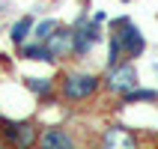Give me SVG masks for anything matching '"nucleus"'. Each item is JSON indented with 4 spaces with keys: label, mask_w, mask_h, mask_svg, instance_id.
<instances>
[{
    "label": "nucleus",
    "mask_w": 158,
    "mask_h": 149,
    "mask_svg": "<svg viewBox=\"0 0 158 149\" xmlns=\"http://www.w3.org/2000/svg\"><path fill=\"white\" fill-rule=\"evenodd\" d=\"M102 81L96 75H87V72H69L66 81H63V98L66 101H84V98L96 96V89Z\"/></svg>",
    "instance_id": "1"
},
{
    "label": "nucleus",
    "mask_w": 158,
    "mask_h": 149,
    "mask_svg": "<svg viewBox=\"0 0 158 149\" xmlns=\"http://www.w3.org/2000/svg\"><path fill=\"white\" fill-rule=\"evenodd\" d=\"M116 42H119V48H123V57H140L143 48H146V42H143L140 30L128 21V18H119L116 21Z\"/></svg>",
    "instance_id": "2"
},
{
    "label": "nucleus",
    "mask_w": 158,
    "mask_h": 149,
    "mask_svg": "<svg viewBox=\"0 0 158 149\" xmlns=\"http://www.w3.org/2000/svg\"><path fill=\"white\" fill-rule=\"evenodd\" d=\"M105 84H107V89H110V93L125 96V93L137 89V72H134L131 63H119V66H114V69L107 72Z\"/></svg>",
    "instance_id": "3"
},
{
    "label": "nucleus",
    "mask_w": 158,
    "mask_h": 149,
    "mask_svg": "<svg viewBox=\"0 0 158 149\" xmlns=\"http://www.w3.org/2000/svg\"><path fill=\"white\" fill-rule=\"evenodd\" d=\"M0 131L15 149H33L36 143V128L30 122H12V119H0Z\"/></svg>",
    "instance_id": "4"
},
{
    "label": "nucleus",
    "mask_w": 158,
    "mask_h": 149,
    "mask_svg": "<svg viewBox=\"0 0 158 149\" xmlns=\"http://www.w3.org/2000/svg\"><path fill=\"white\" fill-rule=\"evenodd\" d=\"M102 149H137V134L125 125H110L102 134Z\"/></svg>",
    "instance_id": "5"
},
{
    "label": "nucleus",
    "mask_w": 158,
    "mask_h": 149,
    "mask_svg": "<svg viewBox=\"0 0 158 149\" xmlns=\"http://www.w3.org/2000/svg\"><path fill=\"white\" fill-rule=\"evenodd\" d=\"M45 48L51 51L54 60H63V57H69L75 54V30H66V27H57V33L45 42Z\"/></svg>",
    "instance_id": "6"
},
{
    "label": "nucleus",
    "mask_w": 158,
    "mask_h": 149,
    "mask_svg": "<svg viewBox=\"0 0 158 149\" xmlns=\"http://www.w3.org/2000/svg\"><path fill=\"white\" fill-rule=\"evenodd\" d=\"M39 149H75V140L69 137V131L51 125L39 134Z\"/></svg>",
    "instance_id": "7"
},
{
    "label": "nucleus",
    "mask_w": 158,
    "mask_h": 149,
    "mask_svg": "<svg viewBox=\"0 0 158 149\" xmlns=\"http://www.w3.org/2000/svg\"><path fill=\"white\" fill-rule=\"evenodd\" d=\"M33 27L36 24H33V18H30V15L18 18L15 24H12V33H9V36H12V42H15V45H24V39L33 33Z\"/></svg>",
    "instance_id": "8"
},
{
    "label": "nucleus",
    "mask_w": 158,
    "mask_h": 149,
    "mask_svg": "<svg viewBox=\"0 0 158 149\" xmlns=\"http://www.w3.org/2000/svg\"><path fill=\"white\" fill-rule=\"evenodd\" d=\"M57 27H60V24H57L54 18H45V21H39V24L33 27V39H36L39 45H45L54 33H57Z\"/></svg>",
    "instance_id": "9"
},
{
    "label": "nucleus",
    "mask_w": 158,
    "mask_h": 149,
    "mask_svg": "<svg viewBox=\"0 0 158 149\" xmlns=\"http://www.w3.org/2000/svg\"><path fill=\"white\" fill-rule=\"evenodd\" d=\"M21 54H24L27 60H45V63H54L51 51H48L45 45H39V42H33V45H24V48H21Z\"/></svg>",
    "instance_id": "10"
},
{
    "label": "nucleus",
    "mask_w": 158,
    "mask_h": 149,
    "mask_svg": "<svg viewBox=\"0 0 158 149\" xmlns=\"http://www.w3.org/2000/svg\"><path fill=\"white\" fill-rule=\"evenodd\" d=\"M134 101H158L155 89H131L123 96V105H134Z\"/></svg>",
    "instance_id": "11"
},
{
    "label": "nucleus",
    "mask_w": 158,
    "mask_h": 149,
    "mask_svg": "<svg viewBox=\"0 0 158 149\" xmlns=\"http://www.w3.org/2000/svg\"><path fill=\"white\" fill-rule=\"evenodd\" d=\"M27 89L36 93V96H48V93L54 89V81H48V78H27Z\"/></svg>",
    "instance_id": "12"
},
{
    "label": "nucleus",
    "mask_w": 158,
    "mask_h": 149,
    "mask_svg": "<svg viewBox=\"0 0 158 149\" xmlns=\"http://www.w3.org/2000/svg\"><path fill=\"white\" fill-rule=\"evenodd\" d=\"M123 63V48H119V42H116V36H110V48H107V66L114 69V66H119Z\"/></svg>",
    "instance_id": "13"
},
{
    "label": "nucleus",
    "mask_w": 158,
    "mask_h": 149,
    "mask_svg": "<svg viewBox=\"0 0 158 149\" xmlns=\"http://www.w3.org/2000/svg\"><path fill=\"white\" fill-rule=\"evenodd\" d=\"M0 149H6V146H3V143H0Z\"/></svg>",
    "instance_id": "14"
}]
</instances>
